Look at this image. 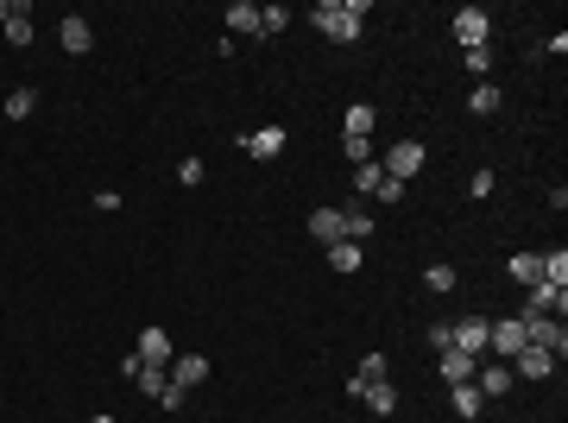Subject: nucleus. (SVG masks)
<instances>
[{
  "instance_id": "nucleus-1",
  "label": "nucleus",
  "mask_w": 568,
  "mask_h": 423,
  "mask_svg": "<svg viewBox=\"0 0 568 423\" xmlns=\"http://www.w3.org/2000/svg\"><path fill=\"white\" fill-rule=\"evenodd\" d=\"M309 25H316L322 38H335V44H354V38L367 32V0H322V6L309 13Z\"/></svg>"
},
{
  "instance_id": "nucleus-2",
  "label": "nucleus",
  "mask_w": 568,
  "mask_h": 423,
  "mask_svg": "<svg viewBox=\"0 0 568 423\" xmlns=\"http://www.w3.org/2000/svg\"><path fill=\"white\" fill-rule=\"evenodd\" d=\"M518 322H524V341H531V348H550L556 360L568 354V329H563V316H518Z\"/></svg>"
},
{
  "instance_id": "nucleus-3",
  "label": "nucleus",
  "mask_w": 568,
  "mask_h": 423,
  "mask_svg": "<svg viewBox=\"0 0 568 423\" xmlns=\"http://www.w3.org/2000/svg\"><path fill=\"white\" fill-rule=\"evenodd\" d=\"M424 140H398L392 145V152H386V158H379V171H386V177H398V183H411V177H417V171H424Z\"/></svg>"
},
{
  "instance_id": "nucleus-4",
  "label": "nucleus",
  "mask_w": 568,
  "mask_h": 423,
  "mask_svg": "<svg viewBox=\"0 0 568 423\" xmlns=\"http://www.w3.org/2000/svg\"><path fill=\"white\" fill-rule=\"evenodd\" d=\"M486 32H493V13H486V6H455V38H461V51H480Z\"/></svg>"
},
{
  "instance_id": "nucleus-5",
  "label": "nucleus",
  "mask_w": 568,
  "mask_h": 423,
  "mask_svg": "<svg viewBox=\"0 0 568 423\" xmlns=\"http://www.w3.org/2000/svg\"><path fill=\"white\" fill-rule=\"evenodd\" d=\"M550 373H556V354H550V348H531V341H524V348L512 354V379H550Z\"/></svg>"
},
{
  "instance_id": "nucleus-6",
  "label": "nucleus",
  "mask_w": 568,
  "mask_h": 423,
  "mask_svg": "<svg viewBox=\"0 0 568 423\" xmlns=\"http://www.w3.org/2000/svg\"><path fill=\"white\" fill-rule=\"evenodd\" d=\"M563 310H568V290H563V284H544V279H537L518 316H563Z\"/></svg>"
},
{
  "instance_id": "nucleus-7",
  "label": "nucleus",
  "mask_w": 568,
  "mask_h": 423,
  "mask_svg": "<svg viewBox=\"0 0 568 423\" xmlns=\"http://www.w3.org/2000/svg\"><path fill=\"white\" fill-rule=\"evenodd\" d=\"M133 354H140L145 367H171V360H177V341H171V335H164V329L152 322V329L140 335V348H133Z\"/></svg>"
},
{
  "instance_id": "nucleus-8",
  "label": "nucleus",
  "mask_w": 568,
  "mask_h": 423,
  "mask_svg": "<svg viewBox=\"0 0 568 423\" xmlns=\"http://www.w3.org/2000/svg\"><path fill=\"white\" fill-rule=\"evenodd\" d=\"M448 335H455V348H461V354H474V360H480V354H486V335H493V322H486V316H467V322H455Z\"/></svg>"
},
{
  "instance_id": "nucleus-9",
  "label": "nucleus",
  "mask_w": 568,
  "mask_h": 423,
  "mask_svg": "<svg viewBox=\"0 0 568 423\" xmlns=\"http://www.w3.org/2000/svg\"><path fill=\"white\" fill-rule=\"evenodd\" d=\"M486 348H493L499 360H512V354L524 348V322H518V316H505V322H493V335H486Z\"/></svg>"
},
{
  "instance_id": "nucleus-10",
  "label": "nucleus",
  "mask_w": 568,
  "mask_h": 423,
  "mask_svg": "<svg viewBox=\"0 0 568 423\" xmlns=\"http://www.w3.org/2000/svg\"><path fill=\"white\" fill-rule=\"evenodd\" d=\"M474 392H480V398H505V392H512V360L480 367V373H474Z\"/></svg>"
},
{
  "instance_id": "nucleus-11",
  "label": "nucleus",
  "mask_w": 568,
  "mask_h": 423,
  "mask_svg": "<svg viewBox=\"0 0 568 423\" xmlns=\"http://www.w3.org/2000/svg\"><path fill=\"white\" fill-rule=\"evenodd\" d=\"M164 373H171V386H183V392H190V386H202V379H209V360H202V354H177Z\"/></svg>"
},
{
  "instance_id": "nucleus-12",
  "label": "nucleus",
  "mask_w": 568,
  "mask_h": 423,
  "mask_svg": "<svg viewBox=\"0 0 568 423\" xmlns=\"http://www.w3.org/2000/svg\"><path fill=\"white\" fill-rule=\"evenodd\" d=\"M221 19H228V38H247V32L260 38V6H253V0H234Z\"/></svg>"
},
{
  "instance_id": "nucleus-13",
  "label": "nucleus",
  "mask_w": 568,
  "mask_h": 423,
  "mask_svg": "<svg viewBox=\"0 0 568 423\" xmlns=\"http://www.w3.org/2000/svg\"><path fill=\"white\" fill-rule=\"evenodd\" d=\"M436 373H442V379H448V386H467V379H474V373H480V360H474V354H461V348H448V354H442V367H436Z\"/></svg>"
},
{
  "instance_id": "nucleus-14",
  "label": "nucleus",
  "mask_w": 568,
  "mask_h": 423,
  "mask_svg": "<svg viewBox=\"0 0 568 423\" xmlns=\"http://www.w3.org/2000/svg\"><path fill=\"white\" fill-rule=\"evenodd\" d=\"M360 405H373L379 418H392V411H398V386H392V379H367V386H360Z\"/></svg>"
},
{
  "instance_id": "nucleus-15",
  "label": "nucleus",
  "mask_w": 568,
  "mask_h": 423,
  "mask_svg": "<svg viewBox=\"0 0 568 423\" xmlns=\"http://www.w3.org/2000/svg\"><path fill=\"white\" fill-rule=\"evenodd\" d=\"M6 44H19V51L32 44V6H25V0L6 6Z\"/></svg>"
},
{
  "instance_id": "nucleus-16",
  "label": "nucleus",
  "mask_w": 568,
  "mask_h": 423,
  "mask_svg": "<svg viewBox=\"0 0 568 423\" xmlns=\"http://www.w3.org/2000/svg\"><path fill=\"white\" fill-rule=\"evenodd\" d=\"M309 234H316L322 247H335V241H348V228H341V209H316V215H309Z\"/></svg>"
},
{
  "instance_id": "nucleus-17",
  "label": "nucleus",
  "mask_w": 568,
  "mask_h": 423,
  "mask_svg": "<svg viewBox=\"0 0 568 423\" xmlns=\"http://www.w3.org/2000/svg\"><path fill=\"white\" fill-rule=\"evenodd\" d=\"M57 38H64V51H76V57H83V51H89V44H95V32H89V19H83V13H70V19H64V32H57Z\"/></svg>"
},
{
  "instance_id": "nucleus-18",
  "label": "nucleus",
  "mask_w": 568,
  "mask_h": 423,
  "mask_svg": "<svg viewBox=\"0 0 568 423\" xmlns=\"http://www.w3.org/2000/svg\"><path fill=\"white\" fill-rule=\"evenodd\" d=\"M505 279H518L531 290V284L544 279V260H537V253H512V260H505Z\"/></svg>"
},
{
  "instance_id": "nucleus-19",
  "label": "nucleus",
  "mask_w": 568,
  "mask_h": 423,
  "mask_svg": "<svg viewBox=\"0 0 568 423\" xmlns=\"http://www.w3.org/2000/svg\"><path fill=\"white\" fill-rule=\"evenodd\" d=\"M247 152H253V158H279L284 152V127H260V133H247Z\"/></svg>"
},
{
  "instance_id": "nucleus-20",
  "label": "nucleus",
  "mask_w": 568,
  "mask_h": 423,
  "mask_svg": "<svg viewBox=\"0 0 568 423\" xmlns=\"http://www.w3.org/2000/svg\"><path fill=\"white\" fill-rule=\"evenodd\" d=\"M373 127H379V114H373V102H354V108H348V140H367Z\"/></svg>"
},
{
  "instance_id": "nucleus-21",
  "label": "nucleus",
  "mask_w": 568,
  "mask_h": 423,
  "mask_svg": "<svg viewBox=\"0 0 568 423\" xmlns=\"http://www.w3.org/2000/svg\"><path fill=\"white\" fill-rule=\"evenodd\" d=\"M448 392H455V418H480V411H486V398H480V392H474V379H467V386H448Z\"/></svg>"
},
{
  "instance_id": "nucleus-22",
  "label": "nucleus",
  "mask_w": 568,
  "mask_h": 423,
  "mask_svg": "<svg viewBox=\"0 0 568 423\" xmlns=\"http://www.w3.org/2000/svg\"><path fill=\"white\" fill-rule=\"evenodd\" d=\"M341 228H348V241H367V234H373V215H367L360 202H348V209H341Z\"/></svg>"
},
{
  "instance_id": "nucleus-23",
  "label": "nucleus",
  "mask_w": 568,
  "mask_h": 423,
  "mask_svg": "<svg viewBox=\"0 0 568 423\" xmlns=\"http://www.w3.org/2000/svg\"><path fill=\"white\" fill-rule=\"evenodd\" d=\"M328 266L335 272H360V241H335L328 247Z\"/></svg>"
},
{
  "instance_id": "nucleus-24",
  "label": "nucleus",
  "mask_w": 568,
  "mask_h": 423,
  "mask_svg": "<svg viewBox=\"0 0 568 423\" xmlns=\"http://www.w3.org/2000/svg\"><path fill=\"white\" fill-rule=\"evenodd\" d=\"M537 260H544V284H563L568 290V253L563 247H550V253H537Z\"/></svg>"
},
{
  "instance_id": "nucleus-25",
  "label": "nucleus",
  "mask_w": 568,
  "mask_h": 423,
  "mask_svg": "<svg viewBox=\"0 0 568 423\" xmlns=\"http://www.w3.org/2000/svg\"><path fill=\"white\" fill-rule=\"evenodd\" d=\"M133 386H140L145 398H158V392L171 386V373H164V367H140V373H133Z\"/></svg>"
},
{
  "instance_id": "nucleus-26",
  "label": "nucleus",
  "mask_w": 568,
  "mask_h": 423,
  "mask_svg": "<svg viewBox=\"0 0 568 423\" xmlns=\"http://www.w3.org/2000/svg\"><path fill=\"white\" fill-rule=\"evenodd\" d=\"M499 102H505V95H499L493 83H480V89L467 95V108H474V114H499Z\"/></svg>"
},
{
  "instance_id": "nucleus-27",
  "label": "nucleus",
  "mask_w": 568,
  "mask_h": 423,
  "mask_svg": "<svg viewBox=\"0 0 568 423\" xmlns=\"http://www.w3.org/2000/svg\"><path fill=\"white\" fill-rule=\"evenodd\" d=\"M284 25H290V6H260V38H272Z\"/></svg>"
},
{
  "instance_id": "nucleus-28",
  "label": "nucleus",
  "mask_w": 568,
  "mask_h": 423,
  "mask_svg": "<svg viewBox=\"0 0 568 423\" xmlns=\"http://www.w3.org/2000/svg\"><path fill=\"white\" fill-rule=\"evenodd\" d=\"M32 108H38V89H13V95H6V114H13V121H25Z\"/></svg>"
},
{
  "instance_id": "nucleus-29",
  "label": "nucleus",
  "mask_w": 568,
  "mask_h": 423,
  "mask_svg": "<svg viewBox=\"0 0 568 423\" xmlns=\"http://www.w3.org/2000/svg\"><path fill=\"white\" fill-rule=\"evenodd\" d=\"M379 177H386V171H379V158L354 164V190H367V196H373V190H379Z\"/></svg>"
},
{
  "instance_id": "nucleus-30",
  "label": "nucleus",
  "mask_w": 568,
  "mask_h": 423,
  "mask_svg": "<svg viewBox=\"0 0 568 423\" xmlns=\"http://www.w3.org/2000/svg\"><path fill=\"white\" fill-rule=\"evenodd\" d=\"M424 284H429V290H455V266H448V260L424 266Z\"/></svg>"
},
{
  "instance_id": "nucleus-31",
  "label": "nucleus",
  "mask_w": 568,
  "mask_h": 423,
  "mask_svg": "<svg viewBox=\"0 0 568 423\" xmlns=\"http://www.w3.org/2000/svg\"><path fill=\"white\" fill-rule=\"evenodd\" d=\"M461 64H467L474 76H486V70H493V51H486V44H480V51H461Z\"/></svg>"
},
{
  "instance_id": "nucleus-32",
  "label": "nucleus",
  "mask_w": 568,
  "mask_h": 423,
  "mask_svg": "<svg viewBox=\"0 0 568 423\" xmlns=\"http://www.w3.org/2000/svg\"><path fill=\"white\" fill-rule=\"evenodd\" d=\"M177 183L196 190V183H202V158H183V164H177Z\"/></svg>"
},
{
  "instance_id": "nucleus-33",
  "label": "nucleus",
  "mask_w": 568,
  "mask_h": 423,
  "mask_svg": "<svg viewBox=\"0 0 568 423\" xmlns=\"http://www.w3.org/2000/svg\"><path fill=\"white\" fill-rule=\"evenodd\" d=\"M429 348H436V354H448V348H455V335H448V322H429Z\"/></svg>"
},
{
  "instance_id": "nucleus-34",
  "label": "nucleus",
  "mask_w": 568,
  "mask_h": 423,
  "mask_svg": "<svg viewBox=\"0 0 568 423\" xmlns=\"http://www.w3.org/2000/svg\"><path fill=\"white\" fill-rule=\"evenodd\" d=\"M341 145H348V158H354V164H367V158H373V140H348V133H341Z\"/></svg>"
},
{
  "instance_id": "nucleus-35",
  "label": "nucleus",
  "mask_w": 568,
  "mask_h": 423,
  "mask_svg": "<svg viewBox=\"0 0 568 423\" xmlns=\"http://www.w3.org/2000/svg\"><path fill=\"white\" fill-rule=\"evenodd\" d=\"M373 196H379V202H398V196H405V183H398V177H379V190H373Z\"/></svg>"
},
{
  "instance_id": "nucleus-36",
  "label": "nucleus",
  "mask_w": 568,
  "mask_h": 423,
  "mask_svg": "<svg viewBox=\"0 0 568 423\" xmlns=\"http://www.w3.org/2000/svg\"><path fill=\"white\" fill-rule=\"evenodd\" d=\"M183 398H190L183 386H164V392H158V405H164V411H183Z\"/></svg>"
},
{
  "instance_id": "nucleus-37",
  "label": "nucleus",
  "mask_w": 568,
  "mask_h": 423,
  "mask_svg": "<svg viewBox=\"0 0 568 423\" xmlns=\"http://www.w3.org/2000/svg\"><path fill=\"white\" fill-rule=\"evenodd\" d=\"M89 423H114V418H108V411H102V418H89Z\"/></svg>"
}]
</instances>
